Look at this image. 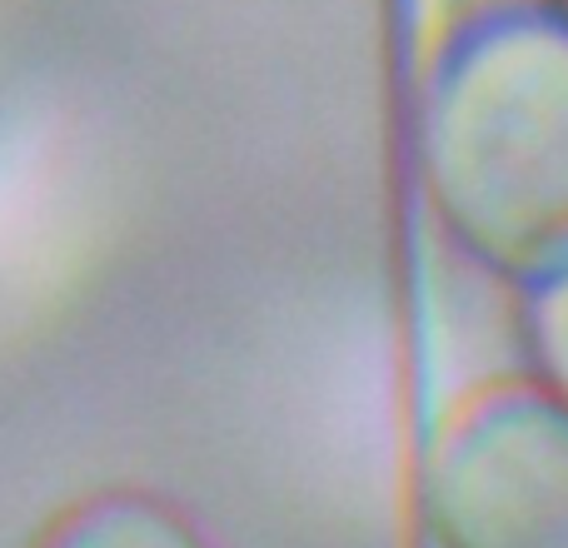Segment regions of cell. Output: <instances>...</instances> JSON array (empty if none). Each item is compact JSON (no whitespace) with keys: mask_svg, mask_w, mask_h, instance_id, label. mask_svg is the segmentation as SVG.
<instances>
[{"mask_svg":"<svg viewBox=\"0 0 568 548\" xmlns=\"http://www.w3.org/2000/svg\"><path fill=\"white\" fill-rule=\"evenodd\" d=\"M50 145L10 140L0 145V290H16L45 265L65 205Z\"/></svg>","mask_w":568,"mask_h":548,"instance_id":"obj_1","label":"cell"}]
</instances>
